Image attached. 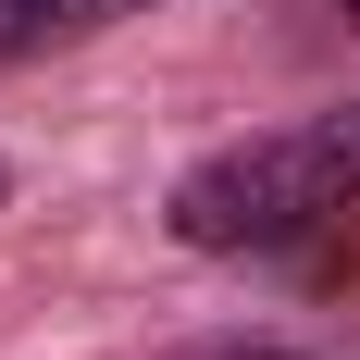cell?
I'll use <instances>...</instances> for the list:
<instances>
[{
    "label": "cell",
    "mask_w": 360,
    "mask_h": 360,
    "mask_svg": "<svg viewBox=\"0 0 360 360\" xmlns=\"http://www.w3.org/2000/svg\"><path fill=\"white\" fill-rule=\"evenodd\" d=\"M335 212H360V100L286 112V124L224 137L212 162H186L174 199H162V236L199 261H261V249L323 236Z\"/></svg>",
    "instance_id": "obj_1"
},
{
    "label": "cell",
    "mask_w": 360,
    "mask_h": 360,
    "mask_svg": "<svg viewBox=\"0 0 360 360\" xmlns=\"http://www.w3.org/2000/svg\"><path fill=\"white\" fill-rule=\"evenodd\" d=\"M335 13H348V25H360V0H335Z\"/></svg>",
    "instance_id": "obj_5"
},
{
    "label": "cell",
    "mask_w": 360,
    "mask_h": 360,
    "mask_svg": "<svg viewBox=\"0 0 360 360\" xmlns=\"http://www.w3.org/2000/svg\"><path fill=\"white\" fill-rule=\"evenodd\" d=\"M137 13H162V0H0V75L50 63L75 37H112V25H137Z\"/></svg>",
    "instance_id": "obj_2"
},
{
    "label": "cell",
    "mask_w": 360,
    "mask_h": 360,
    "mask_svg": "<svg viewBox=\"0 0 360 360\" xmlns=\"http://www.w3.org/2000/svg\"><path fill=\"white\" fill-rule=\"evenodd\" d=\"M199 360H298V348H249V335H236V348H199Z\"/></svg>",
    "instance_id": "obj_3"
},
{
    "label": "cell",
    "mask_w": 360,
    "mask_h": 360,
    "mask_svg": "<svg viewBox=\"0 0 360 360\" xmlns=\"http://www.w3.org/2000/svg\"><path fill=\"white\" fill-rule=\"evenodd\" d=\"M0 199H13V162H0Z\"/></svg>",
    "instance_id": "obj_4"
}]
</instances>
